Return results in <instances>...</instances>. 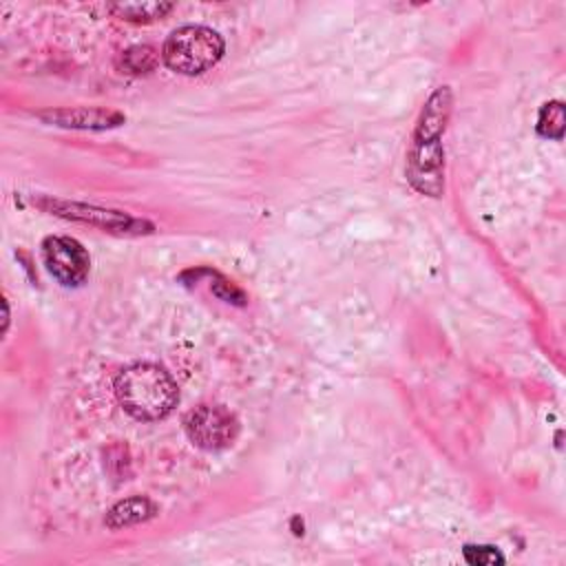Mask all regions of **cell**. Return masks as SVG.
Wrapping results in <instances>:
<instances>
[{
    "label": "cell",
    "mask_w": 566,
    "mask_h": 566,
    "mask_svg": "<svg viewBox=\"0 0 566 566\" xmlns=\"http://www.w3.org/2000/svg\"><path fill=\"white\" fill-rule=\"evenodd\" d=\"M453 95L449 86H438L424 102L407 150V179L420 195L440 197L444 190L442 135L451 115Z\"/></svg>",
    "instance_id": "6da1fadb"
},
{
    "label": "cell",
    "mask_w": 566,
    "mask_h": 566,
    "mask_svg": "<svg viewBox=\"0 0 566 566\" xmlns=\"http://www.w3.org/2000/svg\"><path fill=\"white\" fill-rule=\"evenodd\" d=\"M115 396L126 413L135 420L155 422L166 418L179 400L172 376L153 363H135L115 378Z\"/></svg>",
    "instance_id": "7a4b0ae2"
},
{
    "label": "cell",
    "mask_w": 566,
    "mask_h": 566,
    "mask_svg": "<svg viewBox=\"0 0 566 566\" xmlns=\"http://www.w3.org/2000/svg\"><path fill=\"white\" fill-rule=\"evenodd\" d=\"M226 44L223 38L201 24H188L175 29L164 46L161 57L164 64L181 75H199L212 69L223 57Z\"/></svg>",
    "instance_id": "3957f363"
},
{
    "label": "cell",
    "mask_w": 566,
    "mask_h": 566,
    "mask_svg": "<svg viewBox=\"0 0 566 566\" xmlns=\"http://www.w3.org/2000/svg\"><path fill=\"white\" fill-rule=\"evenodd\" d=\"M188 440L203 451H221L239 436V420L221 405H199L184 418Z\"/></svg>",
    "instance_id": "277c9868"
},
{
    "label": "cell",
    "mask_w": 566,
    "mask_h": 566,
    "mask_svg": "<svg viewBox=\"0 0 566 566\" xmlns=\"http://www.w3.org/2000/svg\"><path fill=\"white\" fill-rule=\"evenodd\" d=\"M40 208L49 210L51 214L71 219V221H82L88 226H97L102 230L108 232H119V234H142V232H150L153 226L148 221L135 219L126 212L119 210H106V208H97V206H86V203H75V201H60V199H40L38 201Z\"/></svg>",
    "instance_id": "5b68a950"
},
{
    "label": "cell",
    "mask_w": 566,
    "mask_h": 566,
    "mask_svg": "<svg viewBox=\"0 0 566 566\" xmlns=\"http://www.w3.org/2000/svg\"><path fill=\"white\" fill-rule=\"evenodd\" d=\"M42 261L49 274L64 287H80L91 270V256L73 237H46L42 241Z\"/></svg>",
    "instance_id": "8992f818"
},
{
    "label": "cell",
    "mask_w": 566,
    "mask_h": 566,
    "mask_svg": "<svg viewBox=\"0 0 566 566\" xmlns=\"http://www.w3.org/2000/svg\"><path fill=\"white\" fill-rule=\"evenodd\" d=\"M40 119L62 128H80V130H106L122 126L126 122L124 113L113 108H95V106H75V108H49L38 113Z\"/></svg>",
    "instance_id": "52a82bcc"
},
{
    "label": "cell",
    "mask_w": 566,
    "mask_h": 566,
    "mask_svg": "<svg viewBox=\"0 0 566 566\" xmlns=\"http://www.w3.org/2000/svg\"><path fill=\"white\" fill-rule=\"evenodd\" d=\"M155 513H157V506L148 497H128V500L117 502L106 513V526L108 528L133 526V524L150 520Z\"/></svg>",
    "instance_id": "ba28073f"
},
{
    "label": "cell",
    "mask_w": 566,
    "mask_h": 566,
    "mask_svg": "<svg viewBox=\"0 0 566 566\" xmlns=\"http://www.w3.org/2000/svg\"><path fill=\"white\" fill-rule=\"evenodd\" d=\"M108 9L115 18L126 22H153L164 18L172 9V2H117Z\"/></svg>",
    "instance_id": "9c48e42d"
},
{
    "label": "cell",
    "mask_w": 566,
    "mask_h": 566,
    "mask_svg": "<svg viewBox=\"0 0 566 566\" xmlns=\"http://www.w3.org/2000/svg\"><path fill=\"white\" fill-rule=\"evenodd\" d=\"M564 124H566V115H564V104L559 99L546 102L539 108L537 115V133L546 139H562L564 137Z\"/></svg>",
    "instance_id": "30bf717a"
},
{
    "label": "cell",
    "mask_w": 566,
    "mask_h": 566,
    "mask_svg": "<svg viewBox=\"0 0 566 566\" xmlns=\"http://www.w3.org/2000/svg\"><path fill=\"white\" fill-rule=\"evenodd\" d=\"M157 64V55L150 46H133L124 53V66L130 73H148Z\"/></svg>",
    "instance_id": "8fae6325"
},
{
    "label": "cell",
    "mask_w": 566,
    "mask_h": 566,
    "mask_svg": "<svg viewBox=\"0 0 566 566\" xmlns=\"http://www.w3.org/2000/svg\"><path fill=\"white\" fill-rule=\"evenodd\" d=\"M464 559L469 564H480V566H493V564H502L504 555L495 548V546H475V544H467L464 546Z\"/></svg>",
    "instance_id": "7c38bea8"
},
{
    "label": "cell",
    "mask_w": 566,
    "mask_h": 566,
    "mask_svg": "<svg viewBox=\"0 0 566 566\" xmlns=\"http://www.w3.org/2000/svg\"><path fill=\"white\" fill-rule=\"evenodd\" d=\"M2 307H4V332H7V327H9V303L2 301Z\"/></svg>",
    "instance_id": "4fadbf2b"
}]
</instances>
